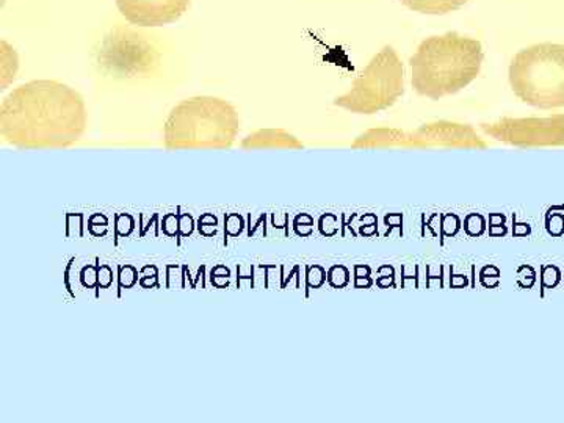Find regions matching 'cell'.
Returning <instances> with one entry per match:
<instances>
[{"instance_id":"obj_19","label":"cell","mask_w":564,"mask_h":423,"mask_svg":"<svg viewBox=\"0 0 564 423\" xmlns=\"http://www.w3.org/2000/svg\"><path fill=\"white\" fill-rule=\"evenodd\" d=\"M560 281H562V272H560L558 267H541V295H544L545 289H555Z\"/></svg>"},{"instance_id":"obj_38","label":"cell","mask_w":564,"mask_h":423,"mask_svg":"<svg viewBox=\"0 0 564 423\" xmlns=\"http://www.w3.org/2000/svg\"><path fill=\"white\" fill-rule=\"evenodd\" d=\"M384 225L388 226V231H386V237H389V234L392 232L393 228L399 229L400 234H402V236H403V214L386 215Z\"/></svg>"},{"instance_id":"obj_43","label":"cell","mask_w":564,"mask_h":423,"mask_svg":"<svg viewBox=\"0 0 564 423\" xmlns=\"http://www.w3.org/2000/svg\"><path fill=\"white\" fill-rule=\"evenodd\" d=\"M267 221V214H263L261 218H259V221H258V225L254 226V228L250 229V231H248V236L252 237L254 236L256 234V229L259 228V226L262 225V223H265Z\"/></svg>"},{"instance_id":"obj_2","label":"cell","mask_w":564,"mask_h":423,"mask_svg":"<svg viewBox=\"0 0 564 423\" xmlns=\"http://www.w3.org/2000/svg\"><path fill=\"white\" fill-rule=\"evenodd\" d=\"M477 39L447 32L423 40L411 57V84L417 95L440 101L469 87L484 65Z\"/></svg>"},{"instance_id":"obj_16","label":"cell","mask_w":564,"mask_h":423,"mask_svg":"<svg viewBox=\"0 0 564 423\" xmlns=\"http://www.w3.org/2000/svg\"><path fill=\"white\" fill-rule=\"evenodd\" d=\"M133 229H135V218L131 214L115 215V245H118V239L131 236Z\"/></svg>"},{"instance_id":"obj_20","label":"cell","mask_w":564,"mask_h":423,"mask_svg":"<svg viewBox=\"0 0 564 423\" xmlns=\"http://www.w3.org/2000/svg\"><path fill=\"white\" fill-rule=\"evenodd\" d=\"M500 278H502V272H500L499 267L485 265L484 269L480 270V274H478V280H480V284L484 285L485 289H497L500 285Z\"/></svg>"},{"instance_id":"obj_42","label":"cell","mask_w":564,"mask_h":423,"mask_svg":"<svg viewBox=\"0 0 564 423\" xmlns=\"http://www.w3.org/2000/svg\"><path fill=\"white\" fill-rule=\"evenodd\" d=\"M158 221H159V215L158 214L152 215L151 221L148 223L147 226H143V225L140 226V236L141 237L147 236L148 229L151 228V225H154V223H158Z\"/></svg>"},{"instance_id":"obj_25","label":"cell","mask_w":564,"mask_h":423,"mask_svg":"<svg viewBox=\"0 0 564 423\" xmlns=\"http://www.w3.org/2000/svg\"><path fill=\"white\" fill-rule=\"evenodd\" d=\"M88 232L93 237H106L109 232V218L104 214H93L88 218Z\"/></svg>"},{"instance_id":"obj_13","label":"cell","mask_w":564,"mask_h":423,"mask_svg":"<svg viewBox=\"0 0 564 423\" xmlns=\"http://www.w3.org/2000/svg\"><path fill=\"white\" fill-rule=\"evenodd\" d=\"M463 228L467 236L477 239V237L485 236L486 231H488V220H486L485 215L474 212V214L466 215V218H464Z\"/></svg>"},{"instance_id":"obj_32","label":"cell","mask_w":564,"mask_h":423,"mask_svg":"<svg viewBox=\"0 0 564 423\" xmlns=\"http://www.w3.org/2000/svg\"><path fill=\"white\" fill-rule=\"evenodd\" d=\"M218 220L214 214H203L198 220V231L203 237H215L218 232Z\"/></svg>"},{"instance_id":"obj_28","label":"cell","mask_w":564,"mask_h":423,"mask_svg":"<svg viewBox=\"0 0 564 423\" xmlns=\"http://www.w3.org/2000/svg\"><path fill=\"white\" fill-rule=\"evenodd\" d=\"M98 265H91V263H87L84 269L80 270L79 281L80 285L84 289H98Z\"/></svg>"},{"instance_id":"obj_18","label":"cell","mask_w":564,"mask_h":423,"mask_svg":"<svg viewBox=\"0 0 564 423\" xmlns=\"http://www.w3.org/2000/svg\"><path fill=\"white\" fill-rule=\"evenodd\" d=\"M328 284L333 289H345L350 285V270L345 265H333L328 270Z\"/></svg>"},{"instance_id":"obj_15","label":"cell","mask_w":564,"mask_h":423,"mask_svg":"<svg viewBox=\"0 0 564 423\" xmlns=\"http://www.w3.org/2000/svg\"><path fill=\"white\" fill-rule=\"evenodd\" d=\"M328 282V272L323 269L318 263L306 267V295H310L311 291H317Z\"/></svg>"},{"instance_id":"obj_37","label":"cell","mask_w":564,"mask_h":423,"mask_svg":"<svg viewBox=\"0 0 564 423\" xmlns=\"http://www.w3.org/2000/svg\"><path fill=\"white\" fill-rule=\"evenodd\" d=\"M113 284V272L107 263H99L98 267V289H110Z\"/></svg>"},{"instance_id":"obj_26","label":"cell","mask_w":564,"mask_h":423,"mask_svg":"<svg viewBox=\"0 0 564 423\" xmlns=\"http://www.w3.org/2000/svg\"><path fill=\"white\" fill-rule=\"evenodd\" d=\"M139 285L141 289H159V270L155 265H144L140 270Z\"/></svg>"},{"instance_id":"obj_41","label":"cell","mask_w":564,"mask_h":423,"mask_svg":"<svg viewBox=\"0 0 564 423\" xmlns=\"http://www.w3.org/2000/svg\"><path fill=\"white\" fill-rule=\"evenodd\" d=\"M402 288L404 289V284H406L408 280H411L413 281V284H414V288L415 289H419V281H417V276H419V267L417 269H415V272L414 274H406V272H404V269L402 267Z\"/></svg>"},{"instance_id":"obj_23","label":"cell","mask_w":564,"mask_h":423,"mask_svg":"<svg viewBox=\"0 0 564 423\" xmlns=\"http://www.w3.org/2000/svg\"><path fill=\"white\" fill-rule=\"evenodd\" d=\"M293 231L299 237H311L314 234V217L310 214H299L293 218Z\"/></svg>"},{"instance_id":"obj_39","label":"cell","mask_w":564,"mask_h":423,"mask_svg":"<svg viewBox=\"0 0 564 423\" xmlns=\"http://www.w3.org/2000/svg\"><path fill=\"white\" fill-rule=\"evenodd\" d=\"M532 234V226L529 223H519L518 217L513 215V236L514 237H525Z\"/></svg>"},{"instance_id":"obj_12","label":"cell","mask_w":564,"mask_h":423,"mask_svg":"<svg viewBox=\"0 0 564 423\" xmlns=\"http://www.w3.org/2000/svg\"><path fill=\"white\" fill-rule=\"evenodd\" d=\"M441 220V245H444L445 239H452V237L458 236L463 229V221L459 215L454 212L443 214L440 217Z\"/></svg>"},{"instance_id":"obj_1","label":"cell","mask_w":564,"mask_h":423,"mask_svg":"<svg viewBox=\"0 0 564 423\" xmlns=\"http://www.w3.org/2000/svg\"><path fill=\"white\" fill-rule=\"evenodd\" d=\"M85 129L84 98L62 82H28L6 96L0 106V135L20 150L73 147Z\"/></svg>"},{"instance_id":"obj_11","label":"cell","mask_w":564,"mask_h":423,"mask_svg":"<svg viewBox=\"0 0 564 423\" xmlns=\"http://www.w3.org/2000/svg\"><path fill=\"white\" fill-rule=\"evenodd\" d=\"M406 9L421 14H448L462 9L469 0H400Z\"/></svg>"},{"instance_id":"obj_9","label":"cell","mask_w":564,"mask_h":423,"mask_svg":"<svg viewBox=\"0 0 564 423\" xmlns=\"http://www.w3.org/2000/svg\"><path fill=\"white\" fill-rule=\"evenodd\" d=\"M352 150H375V148H419L413 132L400 131V129H369L361 133L355 143Z\"/></svg>"},{"instance_id":"obj_27","label":"cell","mask_w":564,"mask_h":423,"mask_svg":"<svg viewBox=\"0 0 564 423\" xmlns=\"http://www.w3.org/2000/svg\"><path fill=\"white\" fill-rule=\"evenodd\" d=\"M210 282L217 289L229 288V284H231V270L226 265H215L210 272Z\"/></svg>"},{"instance_id":"obj_7","label":"cell","mask_w":564,"mask_h":423,"mask_svg":"<svg viewBox=\"0 0 564 423\" xmlns=\"http://www.w3.org/2000/svg\"><path fill=\"white\" fill-rule=\"evenodd\" d=\"M192 0H117L118 10L139 28H162L180 21Z\"/></svg>"},{"instance_id":"obj_35","label":"cell","mask_w":564,"mask_h":423,"mask_svg":"<svg viewBox=\"0 0 564 423\" xmlns=\"http://www.w3.org/2000/svg\"><path fill=\"white\" fill-rule=\"evenodd\" d=\"M536 282V272L533 267L521 265L518 269V285L522 289H532Z\"/></svg>"},{"instance_id":"obj_8","label":"cell","mask_w":564,"mask_h":423,"mask_svg":"<svg viewBox=\"0 0 564 423\" xmlns=\"http://www.w3.org/2000/svg\"><path fill=\"white\" fill-rule=\"evenodd\" d=\"M417 147L423 148H466L486 150L488 143L480 139L473 126L462 122L434 121L423 124L413 132Z\"/></svg>"},{"instance_id":"obj_21","label":"cell","mask_w":564,"mask_h":423,"mask_svg":"<svg viewBox=\"0 0 564 423\" xmlns=\"http://www.w3.org/2000/svg\"><path fill=\"white\" fill-rule=\"evenodd\" d=\"M66 237L68 239L85 237L84 214L66 215Z\"/></svg>"},{"instance_id":"obj_36","label":"cell","mask_w":564,"mask_h":423,"mask_svg":"<svg viewBox=\"0 0 564 423\" xmlns=\"http://www.w3.org/2000/svg\"><path fill=\"white\" fill-rule=\"evenodd\" d=\"M195 231V220L191 214H180V234H177V243L181 239H187Z\"/></svg>"},{"instance_id":"obj_40","label":"cell","mask_w":564,"mask_h":423,"mask_svg":"<svg viewBox=\"0 0 564 423\" xmlns=\"http://www.w3.org/2000/svg\"><path fill=\"white\" fill-rule=\"evenodd\" d=\"M469 285L466 274H454V267H451V288L464 289Z\"/></svg>"},{"instance_id":"obj_10","label":"cell","mask_w":564,"mask_h":423,"mask_svg":"<svg viewBox=\"0 0 564 423\" xmlns=\"http://www.w3.org/2000/svg\"><path fill=\"white\" fill-rule=\"evenodd\" d=\"M245 150H258V148H276V150H303V143L291 132L284 129H261L251 133L242 141Z\"/></svg>"},{"instance_id":"obj_3","label":"cell","mask_w":564,"mask_h":423,"mask_svg":"<svg viewBox=\"0 0 564 423\" xmlns=\"http://www.w3.org/2000/svg\"><path fill=\"white\" fill-rule=\"evenodd\" d=\"M234 106L214 96H195L177 104L163 128L166 150H229L239 135Z\"/></svg>"},{"instance_id":"obj_4","label":"cell","mask_w":564,"mask_h":423,"mask_svg":"<svg viewBox=\"0 0 564 423\" xmlns=\"http://www.w3.org/2000/svg\"><path fill=\"white\" fill-rule=\"evenodd\" d=\"M508 77L522 102L543 110L564 107V44L541 43L519 51Z\"/></svg>"},{"instance_id":"obj_31","label":"cell","mask_w":564,"mask_h":423,"mask_svg":"<svg viewBox=\"0 0 564 423\" xmlns=\"http://www.w3.org/2000/svg\"><path fill=\"white\" fill-rule=\"evenodd\" d=\"M377 274H378V278H377V281H375V284H377V288H380V289L397 288L395 270H393L392 265H381L380 269H378Z\"/></svg>"},{"instance_id":"obj_30","label":"cell","mask_w":564,"mask_h":423,"mask_svg":"<svg viewBox=\"0 0 564 423\" xmlns=\"http://www.w3.org/2000/svg\"><path fill=\"white\" fill-rule=\"evenodd\" d=\"M358 234L361 237L378 236V217L375 214H364L359 218Z\"/></svg>"},{"instance_id":"obj_33","label":"cell","mask_w":564,"mask_h":423,"mask_svg":"<svg viewBox=\"0 0 564 423\" xmlns=\"http://www.w3.org/2000/svg\"><path fill=\"white\" fill-rule=\"evenodd\" d=\"M507 232V217L503 214L489 215V237H505Z\"/></svg>"},{"instance_id":"obj_6","label":"cell","mask_w":564,"mask_h":423,"mask_svg":"<svg viewBox=\"0 0 564 423\" xmlns=\"http://www.w3.org/2000/svg\"><path fill=\"white\" fill-rule=\"evenodd\" d=\"M481 131L500 143L518 148L562 147L564 115L547 118H502L484 122Z\"/></svg>"},{"instance_id":"obj_29","label":"cell","mask_w":564,"mask_h":423,"mask_svg":"<svg viewBox=\"0 0 564 423\" xmlns=\"http://www.w3.org/2000/svg\"><path fill=\"white\" fill-rule=\"evenodd\" d=\"M245 220L240 214H228L225 217V237H239L243 232Z\"/></svg>"},{"instance_id":"obj_22","label":"cell","mask_w":564,"mask_h":423,"mask_svg":"<svg viewBox=\"0 0 564 423\" xmlns=\"http://www.w3.org/2000/svg\"><path fill=\"white\" fill-rule=\"evenodd\" d=\"M558 207L549 210L545 215V231L551 234L552 237H562L564 234V215L555 212Z\"/></svg>"},{"instance_id":"obj_24","label":"cell","mask_w":564,"mask_h":423,"mask_svg":"<svg viewBox=\"0 0 564 423\" xmlns=\"http://www.w3.org/2000/svg\"><path fill=\"white\" fill-rule=\"evenodd\" d=\"M339 217L334 214H323L321 218H318L317 228L318 232L322 234L323 237H334L339 234Z\"/></svg>"},{"instance_id":"obj_5","label":"cell","mask_w":564,"mask_h":423,"mask_svg":"<svg viewBox=\"0 0 564 423\" xmlns=\"http://www.w3.org/2000/svg\"><path fill=\"white\" fill-rule=\"evenodd\" d=\"M404 93V66L392 46H384L352 82L350 90L334 99V106L358 115L388 110Z\"/></svg>"},{"instance_id":"obj_34","label":"cell","mask_w":564,"mask_h":423,"mask_svg":"<svg viewBox=\"0 0 564 423\" xmlns=\"http://www.w3.org/2000/svg\"><path fill=\"white\" fill-rule=\"evenodd\" d=\"M162 231L165 236L177 239V234H180V214H166L162 220Z\"/></svg>"},{"instance_id":"obj_14","label":"cell","mask_w":564,"mask_h":423,"mask_svg":"<svg viewBox=\"0 0 564 423\" xmlns=\"http://www.w3.org/2000/svg\"><path fill=\"white\" fill-rule=\"evenodd\" d=\"M139 281L140 272L131 263L118 267V295H121V291L135 288Z\"/></svg>"},{"instance_id":"obj_17","label":"cell","mask_w":564,"mask_h":423,"mask_svg":"<svg viewBox=\"0 0 564 423\" xmlns=\"http://www.w3.org/2000/svg\"><path fill=\"white\" fill-rule=\"evenodd\" d=\"M352 276H355V289H372L375 281L372 278V269L366 263H356L352 267Z\"/></svg>"}]
</instances>
